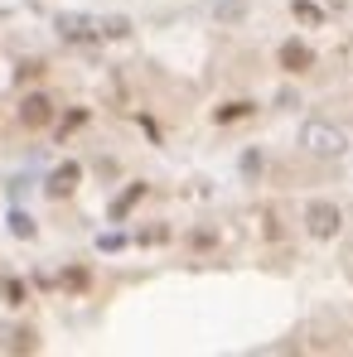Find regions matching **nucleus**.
Returning <instances> with one entry per match:
<instances>
[{
    "label": "nucleus",
    "mask_w": 353,
    "mask_h": 357,
    "mask_svg": "<svg viewBox=\"0 0 353 357\" xmlns=\"http://www.w3.org/2000/svg\"><path fill=\"white\" fill-rule=\"evenodd\" d=\"M305 222H310L315 237H334V232H339V208L325 203V198H315V203L305 208Z\"/></svg>",
    "instance_id": "obj_2"
},
{
    "label": "nucleus",
    "mask_w": 353,
    "mask_h": 357,
    "mask_svg": "<svg viewBox=\"0 0 353 357\" xmlns=\"http://www.w3.org/2000/svg\"><path fill=\"white\" fill-rule=\"evenodd\" d=\"M300 145L310 150V155H320V160H329V155H344V131L339 126H325V121H305V131H300Z\"/></svg>",
    "instance_id": "obj_1"
},
{
    "label": "nucleus",
    "mask_w": 353,
    "mask_h": 357,
    "mask_svg": "<svg viewBox=\"0 0 353 357\" xmlns=\"http://www.w3.org/2000/svg\"><path fill=\"white\" fill-rule=\"evenodd\" d=\"M73 169H58V174H54V183H49V188H54V193H68V183H73Z\"/></svg>",
    "instance_id": "obj_6"
},
{
    "label": "nucleus",
    "mask_w": 353,
    "mask_h": 357,
    "mask_svg": "<svg viewBox=\"0 0 353 357\" xmlns=\"http://www.w3.org/2000/svg\"><path fill=\"white\" fill-rule=\"evenodd\" d=\"M281 58H286L290 68H300V63H310V53H305L300 44H286V53H281Z\"/></svg>",
    "instance_id": "obj_5"
},
{
    "label": "nucleus",
    "mask_w": 353,
    "mask_h": 357,
    "mask_svg": "<svg viewBox=\"0 0 353 357\" xmlns=\"http://www.w3.org/2000/svg\"><path fill=\"white\" fill-rule=\"evenodd\" d=\"M58 29H63L68 39H92V34H97L102 24H92L88 15H58Z\"/></svg>",
    "instance_id": "obj_3"
},
{
    "label": "nucleus",
    "mask_w": 353,
    "mask_h": 357,
    "mask_svg": "<svg viewBox=\"0 0 353 357\" xmlns=\"http://www.w3.org/2000/svg\"><path fill=\"white\" fill-rule=\"evenodd\" d=\"M19 116H24V126H44L49 121V97H24Z\"/></svg>",
    "instance_id": "obj_4"
},
{
    "label": "nucleus",
    "mask_w": 353,
    "mask_h": 357,
    "mask_svg": "<svg viewBox=\"0 0 353 357\" xmlns=\"http://www.w3.org/2000/svg\"><path fill=\"white\" fill-rule=\"evenodd\" d=\"M295 15H300V19H310V24L320 19V10H315V5H305V0H295Z\"/></svg>",
    "instance_id": "obj_7"
}]
</instances>
